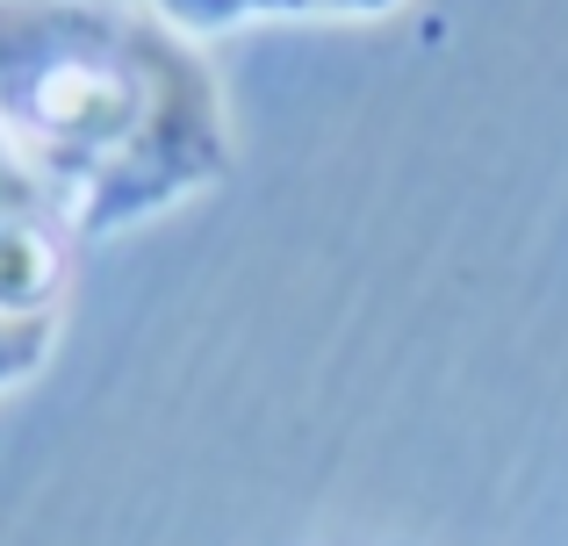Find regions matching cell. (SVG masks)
Masks as SVG:
<instances>
[{"instance_id": "obj_1", "label": "cell", "mask_w": 568, "mask_h": 546, "mask_svg": "<svg viewBox=\"0 0 568 546\" xmlns=\"http://www.w3.org/2000/svg\"><path fill=\"white\" fill-rule=\"evenodd\" d=\"M0 144L65 238L159 224L237 152L209 43L144 0H0Z\"/></svg>"}, {"instance_id": "obj_2", "label": "cell", "mask_w": 568, "mask_h": 546, "mask_svg": "<svg viewBox=\"0 0 568 546\" xmlns=\"http://www.w3.org/2000/svg\"><path fill=\"white\" fill-rule=\"evenodd\" d=\"M144 8L194 43H216L252 22H382L403 0H144Z\"/></svg>"}, {"instance_id": "obj_3", "label": "cell", "mask_w": 568, "mask_h": 546, "mask_svg": "<svg viewBox=\"0 0 568 546\" xmlns=\"http://www.w3.org/2000/svg\"><path fill=\"white\" fill-rule=\"evenodd\" d=\"M51 338H58V317H0V395L22 389L51 360Z\"/></svg>"}]
</instances>
